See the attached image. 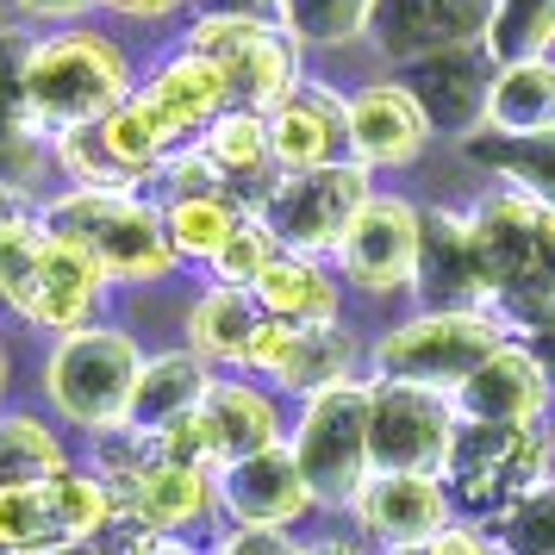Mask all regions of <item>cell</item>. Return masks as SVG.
<instances>
[{
  "label": "cell",
  "instance_id": "52",
  "mask_svg": "<svg viewBox=\"0 0 555 555\" xmlns=\"http://www.w3.org/2000/svg\"><path fill=\"white\" fill-rule=\"evenodd\" d=\"M393 555H425V550H393Z\"/></svg>",
  "mask_w": 555,
  "mask_h": 555
},
{
  "label": "cell",
  "instance_id": "10",
  "mask_svg": "<svg viewBox=\"0 0 555 555\" xmlns=\"http://www.w3.org/2000/svg\"><path fill=\"white\" fill-rule=\"evenodd\" d=\"M169 138L151 126V113L138 101L113 106L106 119L81 131H63L56 138V169L76 181V188H94V194H131L169 169Z\"/></svg>",
  "mask_w": 555,
  "mask_h": 555
},
{
  "label": "cell",
  "instance_id": "27",
  "mask_svg": "<svg viewBox=\"0 0 555 555\" xmlns=\"http://www.w3.org/2000/svg\"><path fill=\"white\" fill-rule=\"evenodd\" d=\"M201 151L212 156V169L225 176V188H256V201L275 188V144H269V119H262V113H250V106H231V113H219V119H212V131L201 138Z\"/></svg>",
  "mask_w": 555,
  "mask_h": 555
},
{
  "label": "cell",
  "instance_id": "26",
  "mask_svg": "<svg viewBox=\"0 0 555 555\" xmlns=\"http://www.w3.org/2000/svg\"><path fill=\"white\" fill-rule=\"evenodd\" d=\"M462 156L493 169L505 188H518L530 201L555 206V131H530V138H512V131L480 126L475 138H462Z\"/></svg>",
  "mask_w": 555,
  "mask_h": 555
},
{
  "label": "cell",
  "instance_id": "20",
  "mask_svg": "<svg viewBox=\"0 0 555 555\" xmlns=\"http://www.w3.org/2000/svg\"><path fill=\"white\" fill-rule=\"evenodd\" d=\"M262 119H269L275 169H325V163H344V151H350V101H337L331 88L300 81Z\"/></svg>",
  "mask_w": 555,
  "mask_h": 555
},
{
  "label": "cell",
  "instance_id": "53",
  "mask_svg": "<svg viewBox=\"0 0 555 555\" xmlns=\"http://www.w3.org/2000/svg\"><path fill=\"white\" fill-rule=\"evenodd\" d=\"M0 555H13V550H0Z\"/></svg>",
  "mask_w": 555,
  "mask_h": 555
},
{
  "label": "cell",
  "instance_id": "8",
  "mask_svg": "<svg viewBox=\"0 0 555 555\" xmlns=\"http://www.w3.org/2000/svg\"><path fill=\"white\" fill-rule=\"evenodd\" d=\"M462 418L450 393H430L412 380L369 375V455L375 475H437L450 468Z\"/></svg>",
  "mask_w": 555,
  "mask_h": 555
},
{
  "label": "cell",
  "instance_id": "35",
  "mask_svg": "<svg viewBox=\"0 0 555 555\" xmlns=\"http://www.w3.org/2000/svg\"><path fill=\"white\" fill-rule=\"evenodd\" d=\"M375 20V0H281L275 26L294 38V44H312V51H337V44H356Z\"/></svg>",
  "mask_w": 555,
  "mask_h": 555
},
{
  "label": "cell",
  "instance_id": "7",
  "mask_svg": "<svg viewBox=\"0 0 555 555\" xmlns=\"http://www.w3.org/2000/svg\"><path fill=\"white\" fill-rule=\"evenodd\" d=\"M369 194V169L362 163H325V169H281L275 188L250 206L262 225L275 231L281 250L300 256H337L344 231L362 219Z\"/></svg>",
  "mask_w": 555,
  "mask_h": 555
},
{
  "label": "cell",
  "instance_id": "1",
  "mask_svg": "<svg viewBox=\"0 0 555 555\" xmlns=\"http://www.w3.org/2000/svg\"><path fill=\"white\" fill-rule=\"evenodd\" d=\"M126 101H131V69L106 31L63 26L51 38H38L31 76H26V113L51 138L94 126V119H106L113 106H126Z\"/></svg>",
  "mask_w": 555,
  "mask_h": 555
},
{
  "label": "cell",
  "instance_id": "6",
  "mask_svg": "<svg viewBox=\"0 0 555 555\" xmlns=\"http://www.w3.org/2000/svg\"><path fill=\"white\" fill-rule=\"evenodd\" d=\"M512 337L493 312H425L412 325H393L375 344V375L380 380H412L430 393H450L475 375L480 362H493Z\"/></svg>",
  "mask_w": 555,
  "mask_h": 555
},
{
  "label": "cell",
  "instance_id": "38",
  "mask_svg": "<svg viewBox=\"0 0 555 555\" xmlns=\"http://www.w3.org/2000/svg\"><path fill=\"white\" fill-rule=\"evenodd\" d=\"M281 256L275 231L256 219L250 206H244V219H237V231H231V244L219 250V262H212V275L225 281V287H256V281L269 275V262Z\"/></svg>",
  "mask_w": 555,
  "mask_h": 555
},
{
  "label": "cell",
  "instance_id": "13",
  "mask_svg": "<svg viewBox=\"0 0 555 555\" xmlns=\"http://www.w3.org/2000/svg\"><path fill=\"white\" fill-rule=\"evenodd\" d=\"M131 101L151 113V126L169 138V151H194L206 131H212V119L219 113H231V81H225V69L212 63V56H201V51H181V56H169L163 69H156Z\"/></svg>",
  "mask_w": 555,
  "mask_h": 555
},
{
  "label": "cell",
  "instance_id": "28",
  "mask_svg": "<svg viewBox=\"0 0 555 555\" xmlns=\"http://www.w3.org/2000/svg\"><path fill=\"white\" fill-rule=\"evenodd\" d=\"M262 325V306H256L250 287H225V281H212L201 300L188 306V350L206 356V362H244V344L256 337Z\"/></svg>",
  "mask_w": 555,
  "mask_h": 555
},
{
  "label": "cell",
  "instance_id": "25",
  "mask_svg": "<svg viewBox=\"0 0 555 555\" xmlns=\"http://www.w3.org/2000/svg\"><path fill=\"white\" fill-rule=\"evenodd\" d=\"M256 306L269 319H287V325H337V300H344V281L331 275L319 256L281 250L269 262V275L250 287Z\"/></svg>",
  "mask_w": 555,
  "mask_h": 555
},
{
  "label": "cell",
  "instance_id": "36",
  "mask_svg": "<svg viewBox=\"0 0 555 555\" xmlns=\"http://www.w3.org/2000/svg\"><path fill=\"white\" fill-rule=\"evenodd\" d=\"M487 56L493 63H530V56H550L555 44V0H500L493 7V26H487Z\"/></svg>",
  "mask_w": 555,
  "mask_h": 555
},
{
  "label": "cell",
  "instance_id": "12",
  "mask_svg": "<svg viewBox=\"0 0 555 555\" xmlns=\"http://www.w3.org/2000/svg\"><path fill=\"white\" fill-rule=\"evenodd\" d=\"M418 244H425V219H418V206L405 201H369L362 206V219L344 231V244H337V275L350 281L356 294H400L418 281Z\"/></svg>",
  "mask_w": 555,
  "mask_h": 555
},
{
  "label": "cell",
  "instance_id": "4",
  "mask_svg": "<svg viewBox=\"0 0 555 555\" xmlns=\"http://www.w3.org/2000/svg\"><path fill=\"white\" fill-rule=\"evenodd\" d=\"M543 480H555V443L543 437V425H462L443 468L450 505L475 525L500 518L505 505L537 493Z\"/></svg>",
  "mask_w": 555,
  "mask_h": 555
},
{
  "label": "cell",
  "instance_id": "17",
  "mask_svg": "<svg viewBox=\"0 0 555 555\" xmlns=\"http://www.w3.org/2000/svg\"><path fill=\"white\" fill-rule=\"evenodd\" d=\"M356 525L375 537L380 550H425L437 530L455 525L450 487L437 475H375L356 500Z\"/></svg>",
  "mask_w": 555,
  "mask_h": 555
},
{
  "label": "cell",
  "instance_id": "9",
  "mask_svg": "<svg viewBox=\"0 0 555 555\" xmlns=\"http://www.w3.org/2000/svg\"><path fill=\"white\" fill-rule=\"evenodd\" d=\"M181 51L212 56L231 81V101L250 113H275L300 88V44L275 20H237V13H201Z\"/></svg>",
  "mask_w": 555,
  "mask_h": 555
},
{
  "label": "cell",
  "instance_id": "22",
  "mask_svg": "<svg viewBox=\"0 0 555 555\" xmlns=\"http://www.w3.org/2000/svg\"><path fill=\"white\" fill-rule=\"evenodd\" d=\"M119 493V512L138 518L144 530H163V537H181L188 525H201L206 512L219 505V480L206 468H181V462H156L138 480L113 487Z\"/></svg>",
  "mask_w": 555,
  "mask_h": 555
},
{
  "label": "cell",
  "instance_id": "39",
  "mask_svg": "<svg viewBox=\"0 0 555 555\" xmlns=\"http://www.w3.org/2000/svg\"><path fill=\"white\" fill-rule=\"evenodd\" d=\"M294 337H300V325H287V319H269V312H262V325H256V337L244 344V362H237V369H244V375H269L275 380L281 362L294 356Z\"/></svg>",
  "mask_w": 555,
  "mask_h": 555
},
{
  "label": "cell",
  "instance_id": "30",
  "mask_svg": "<svg viewBox=\"0 0 555 555\" xmlns=\"http://www.w3.org/2000/svg\"><path fill=\"white\" fill-rule=\"evenodd\" d=\"M487 126L530 138V131H555V63L530 56V63H505L487 94Z\"/></svg>",
  "mask_w": 555,
  "mask_h": 555
},
{
  "label": "cell",
  "instance_id": "48",
  "mask_svg": "<svg viewBox=\"0 0 555 555\" xmlns=\"http://www.w3.org/2000/svg\"><path fill=\"white\" fill-rule=\"evenodd\" d=\"M26 212H38V206H26V201H20V194H0V237H7V231L20 225Z\"/></svg>",
  "mask_w": 555,
  "mask_h": 555
},
{
  "label": "cell",
  "instance_id": "2",
  "mask_svg": "<svg viewBox=\"0 0 555 555\" xmlns=\"http://www.w3.org/2000/svg\"><path fill=\"white\" fill-rule=\"evenodd\" d=\"M38 219L63 237H76L94 250V262L106 269V281H126V287H144V281H163L181 256L169 244V219L163 206L138 201V194H94V188H69L56 201L38 206Z\"/></svg>",
  "mask_w": 555,
  "mask_h": 555
},
{
  "label": "cell",
  "instance_id": "24",
  "mask_svg": "<svg viewBox=\"0 0 555 555\" xmlns=\"http://www.w3.org/2000/svg\"><path fill=\"white\" fill-rule=\"evenodd\" d=\"M212 393V362L194 350H169V356H151L144 375H138V393H131V412L126 425L151 430V437H169L181 418H194Z\"/></svg>",
  "mask_w": 555,
  "mask_h": 555
},
{
  "label": "cell",
  "instance_id": "44",
  "mask_svg": "<svg viewBox=\"0 0 555 555\" xmlns=\"http://www.w3.org/2000/svg\"><path fill=\"white\" fill-rule=\"evenodd\" d=\"M20 13H31V20H56V26H81V13L88 7H101V0H13Z\"/></svg>",
  "mask_w": 555,
  "mask_h": 555
},
{
  "label": "cell",
  "instance_id": "29",
  "mask_svg": "<svg viewBox=\"0 0 555 555\" xmlns=\"http://www.w3.org/2000/svg\"><path fill=\"white\" fill-rule=\"evenodd\" d=\"M0 550L13 555H56L76 550L56 480H31V487H0Z\"/></svg>",
  "mask_w": 555,
  "mask_h": 555
},
{
  "label": "cell",
  "instance_id": "31",
  "mask_svg": "<svg viewBox=\"0 0 555 555\" xmlns=\"http://www.w3.org/2000/svg\"><path fill=\"white\" fill-rule=\"evenodd\" d=\"M337 380H356V337L344 331V319H337V325H300L294 356L281 362L275 387L312 400V393H325V387H337Z\"/></svg>",
  "mask_w": 555,
  "mask_h": 555
},
{
  "label": "cell",
  "instance_id": "14",
  "mask_svg": "<svg viewBox=\"0 0 555 555\" xmlns=\"http://www.w3.org/2000/svg\"><path fill=\"white\" fill-rule=\"evenodd\" d=\"M219 512H225L231 525H262V530H287L300 525L306 512H312V487L300 475V455L294 443H275V450L262 455H244V462H225L219 468Z\"/></svg>",
  "mask_w": 555,
  "mask_h": 555
},
{
  "label": "cell",
  "instance_id": "50",
  "mask_svg": "<svg viewBox=\"0 0 555 555\" xmlns=\"http://www.w3.org/2000/svg\"><path fill=\"white\" fill-rule=\"evenodd\" d=\"M56 555H106L101 543H76V550H56Z\"/></svg>",
  "mask_w": 555,
  "mask_h": 555
},
{
  "label": "cell",
  "instance_id": "41",
  "mask_svg": "<svg viewBox=\"0 0 555 555\" xmlns=\"http://www.w3.org/2000/svg\"><path fill=\"white\" fill-rule=\"evenodd\" d=\"M101 550H106V555H194L188 543H181V537H163V530H144L138 518H126V512H119V518L106 525Z\"/></svg>",
  "mask_w": 555,
  "mask_h": 555
},
{
  "label": "cell",
  "instance_id": "32",
  "mask_svg": "<svg viewBox=\"0 0 555 555\" xmlns=\"http://www.w3.org/2000/svg\"><path fill=\"white\" fill-rule=\"evenodd\" d=\"M56 475H69L63 437L31 412H0V487H31Z\"/></svg>",
  "mask_w": 555,
  "mask_h": 555
},
{
  "label": "cell",
  "instance_id": "45",
  "mask_svg": "<svg viewBox=\"0 0 555 555\" xmlns=\"http://www.w3.org/2000/svg\"><path fill=\"white\" fill-rule=\"evenodd\" d=\"M201 13H237V20H281V0H201Z\"/></svg>",
  "mask_w": 555,
  "mask_h": 555
},
{
  "label": "cell",
  "instance_id": "19",
  "mask_svg": "<svg viewBox=\"0 0 555 555\" xmlns=\"http://www.w3.org/2000/svg\"><path fill=\"white\" fill-rule=\"evenodd\" d=\"M51 231V225H44ZM101 287H106V269L94 262L88 244L76 237H63L51 231L44 237V262H38V281H31V300H26V325L38 331H56V337H69V331L94 325V312H101Z\"/></svg>",
  "mask_w": 555,
  "mask_h": 555
},
{
  "label": "cell",
  "instance_id": "16",
  "mask_svg": "<svg viewBox=\"0 0 555 555\" xmlns=\"http://www.w3.org/2000/svg\"><path fill=\"white\" fill-rule=\"evenodd\" d=\"M555 405V380L525 344H505L493 362L455 387V418L462 425H543Z\"/></svg>",
  "mask_w": 555,
  "mask_h": 555
},
{
  "label": "cell",
  "instance_id": "18",
  "mask_svg": "<svg viewBox=\"0 0 555 555\" xmlns=\"http://www.w3.org/2000/svg\"><path fill=\"white\" fill-rule=\"evenodd\" d=\"M430 144L425 106L405 94L400 81H362L350 94V163L362 169H405Z\"/></svg>",
  "mask_w": 555,
  "mask_h": 555
},
{
  "label": "cell",
  "instance_id": "15",
  "mask_svg": "<svg viewBox=\"0 0 555 555\" xmlns=\"http://www.w3.org/2000/svg\"><path fill=\"white\" fill-rule=\"evenodd\" d=\"M500 0H375L369 38L387 63L425 51H450V44H480L493 26Z\"/></svg>",
  "mask_w": 555,
  "mask_h": 555
},
{
  "label": "cell",
  "instance_id": "5",
  "mask_svg": "<svg viewBox=\"0 0 555 555\" xmlns=\"http://www.w3.org/2000/svg\"><path fill=\"white\" fill-rule=\"evenodd\" d=\"M294 455L312 487V500L331 512H356L362 487L375 480V455H369V380H337L325 393L300 400V425H294Z\"/></svg>",
  "mask_w": 555,
  "mask_h": 555
},
{
  "label": "cell",
  "instance_id": "37",
  "mask_svg": "<svg viewBox=\"0 0 555 555\" xmlns=\"http://www.w3.org/2000/svg\"><path fill=\"white\" fill-rule=\"evenodd\" d=\"M487 537L500 555H555V480H543L537 493L512 500L500 518H487Z\"/></svg>",
  "mask_w": 555,
  "mask_h": 555
},
{
  "label": "cell",
  "instance_id": "34",
  "mask_svg": "<svg viewBox=\"0 0 555 555\" xmlns=\"http://www.w3.org/2000/svg\"><path fill=\"white\" fill-rule=\"evenodd\" d=\"M51 144H56V138L31 119L26 106L0 101V194L31 201V194H38V181L51 176V163H56Z\"/></svg>",
  "mask_w": 555,
  "mask_h": 555
},
{
  "label": "cell",
  "instance_id": "11",
  "mask_svg": "<svg viewBox=\"0 0 555 555\" xmlns=\"http://www.w3.org/2000/svg\"><path fill=\"white\" fill-rule=\"evenodd\" d=\"M493 76H500V63L487 56V44H450V51H425V56L393 63V81L425 106L430 131H443V138H455V144L487 126Z\"/></svg>",
  "mask_w": 555,
  "mask_h": 555
},
{
  "label": "cell",
  "instance_id": "23",
  "mask_svg": "<svg viewBox=\"0 0 555 555\" xmlns=\"http://www.w3.org/2000/svg\"><path fill=\"white\" fill-rule=\"evenodd\" d=\"M206 418V437H212V450H219V468L225 462H244V455H262L281 443V412L275 400L244 375H212V393L201 405Z\"/></svg>",
  "mask_w": 555,
  "mask_h": 555
},
{
  "label": "cell",
  "instance_id": "43",
  "mask_svg": "<svg viewBox=\"0 0 555 555\" xmlns=\"http://www.w3.org/2000/svg\"><path fill=\"white\" fill-rule=\"evenodd\" d=\"M425 555H500V550H493V537H487V530L450 525V530H437V537L425 543Z\"/></svg>",
  "mask_w": 555,
  "mask_h": 555
},
{
  "label": "cell",
  "instance_id": "46",
  "mask_svg": "<svg viewBox=\"0 0 555 555\" xmlns=\"http://www.w3.org/2000/svg\"><path fill=\"white\" fill-rule=\"evenodd\" d=\"M106 13H126V20H163V13H176L188 0H101Z\"/></svg>",
  "mask_w": 555,
  "mask_h": 555
},
{
  "label": "cell",
  "instance_id": "40",
  "mask_svg": "<svg viewBox=\"0 0 555 555\" xmlns=\"http://www.w3.org/2000/svg\"><path fill=\"white\" fill-rule=\"evenodd\" d=\"M31 51H38V38H26L20 26H7V20H0V101H7V106H26Z\"/></svg>",
  "mask_w": 555,
  "mask_h": 555
},
{
  "label": "cell",
  "instance_id": "49",
  "mask_svg": "<svg viewBox=\"0 0 555 555\" xmlns=\"http://www.w3.org/2000/svg\"><path fill=\"white\" fill-rule=\"evenodd\" d=\"M300 555H362L356 543H344V537H319V543H306Z\"/></svg>",
  "mask_w": 555,
  "mask_h": 555
},
{
  "label": "cell",
  "instance_id": "3",
  "mask_svg": "<svg viewBox=\"0 0 555 555\" xmlns=\"http://www.w3.org/2000/svg\"><path fill=\"white\" fill-rule=\"evenodd\" d=\"M144 344L119 325H81L69 337H56L51 362H44V393L51 405L81 430H113L126 425L138 375H144Z\"/></svg>",
  "mask_w": 555,
  "mask_h": 555
},
{
  "label": "cell",
  "instance_id": "33",
  "mask_svg": "<svg viewBox=\"0 0 555 555\" xmlns=\"http://www.w3.org/2000/svg\"><path fill=\"white\" fill-rule=\"evenodd\" d=\"M169 219V244H176L181 262H219V250L231 244V231L244 219V206L231 194H188V201L163 206Z\"/></svg>",
  "mask_w": 555,
  "mask_h": 555
},
{
  "label": "cell",
  "instance_id": "51",
  "mask_svg": "<svg viewBox=\"0 0 555 555\" xmlns=\"http://www.w3.org/2000/svg\"><path fill=\"white\" fill-rule=\"evenodd\" d=\"M0 400H7V350H0Z\"/></svg>",
  "mask_w": 555,
  "mask_h": 555
},
{
  "label": "cell",
  "instance_id": "42",
  "mask_svg": "<svg viewBox=\"0 0 555 555\" xmlns=\"http://www.w3.org/2000/svg\"><path fill=\"white\" fill-rule=\"evenodd\" d=\"M212 555H300L294 550V537L287 530H262V525H231L219 537V550Z\"/></svg>",
  "mask_w": 555,
  "mask_h": 555
},
{
  "label": "cell",
  "instance_id": "47",
  "mask_svg": "<svg viewBox=\"0 0 555 555\" xmlns=\"http://www.w3.org/2000/svg\"><path fill=\"white\" fill-rule=\"evenodd\" d=\"M518 344H525V350L537 356V362H543V375L555 380V319H550V325H537L530 337H518Z\"/></svg>",
  "mask_w": 555,
  "mask_h": 555
},
{
  "label": "cell",
  "instance_id": "21",
  "mask_svg": "<svg viewBox=\"0 0 555 555\" xmlns=\"http://www.w3.org/2000/svg\"><path fill=\"white\" fill-rule=\"evenodd\" d=\"M418 294L430 312H487V275L475 256L468 212H425V244H418Z\"/></svg>",
  "mask_w": 555,
  "mask_h": 555
}]
</instances>
